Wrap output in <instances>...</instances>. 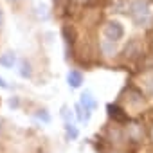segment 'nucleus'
<instances>
[{
	"label": "nucleus",
	"mask_w": 153,
	"mask_h": 153,
	"mask_svg": "<svg viewBox=\"0 0 153 153\" xmlns=\"http://www.w3.org/2000/svg\"><path fill=\"white\" fill-rule=\"evenodd\" d=\"M108 115L117 123H126L128 121V114L123 108H119L117 105H108Z\"/></svg>",
	"instance_id": "nucleus-4"
},
{
	"label": "nucleus",
	"mask_w": 153,
	"mask_h": 153,
	"mask_svg": "<svg viewBox=\"0 0 153 153\" xmlns=\"http://www.w3.org/2000/svg\"><path fill=\"white\" fill-rule=\"evenodd\" d=\"M140 54H142V45H140L139 40H131V42L124 47V58L130 59V61L137 59Z\"/></svg>",
	"instance_id": "nucleus-3"
},
{
	"label": "nucleus",
	"mask_w": 153,
	"mask_h": 153,
	"mask_svg": "<svg viewBox=\"0 0 153 153\" xmlns=\"http://www.w3.org/2000/svg\"><path fill=\"white\" fill-rule=\"evenodd\" d=\"M38 16H40L42 20H47L49 15H47V7H45V6H38Z\"/></svg>",
	"instance_id": "nucleus-16"
},
{
	"label": "nucleus",
	"mask_w": 153,
	"mask_h": 153,
	"mask_svg": "<svg viewBox=\"0 0 153 153\" xmlns=\"http://www.w3.org/2000/svg\"><path fill=\"white\" fill-rule=\"evenodd\" d=\"M9 106H15V108H16V106H18V99H16V97H11V99H9Z\"/></svg>",
	"instance_id": "nucleus-17"
},
{
	"label": "nucleus",
	"mask_w": 153,
	"mask_h": 153,
	"mask_svg": "<svg viewBox=\"0 0 153 153\" xmlns=\"http://www.w3.org/2000/svg\"><path fill=\"white\" fill-rule=\"evenodd\" d=\"M76 115H78V119L81 121V123H88L90 121V115H92V112L90 110H87V108H83L81 105H76Z\"/></svg>",
	"instance_id": "nucleus-8"
},
{
	"label": "nucleus",
	"mask_w": 153,
	"mask_h": 153,
	"mask_svg": "<svg viewBox=\"0 0 153 153\" xmlns=\"http://www.w3.org/2000/svg\"><path fill=\"white\" fill-rule=\"evenodd\" d=\"M18 74L22 76V78H31L33 76V68H31V63L27 61V59H24L22 63H20V70H18Z\"/></svg>",
	"instance_id": "nucleus-10"
},
{
	"label": "nucleus",
	"mask_w": 153,
	"mask_h": 153,
	"mask_svg": "<svg viewBox=\"0 0 153 153\" xmlns=\"http://www.w3.org/2000/svg\"><path fill=\"white\" fill-rule=\"evenodd\" d=\"M15 63H16V54L13 51H7V52H4L0 56V65L6 67V68H11Z\"/></svg>",
	"instance_id": "nucleus-7"
},
{
	"label": "nucleus",
	"mask_w": 153,
	"mask_h": 153,
	"mask_svg": "<svg viewBox=\"0 0 153 153\" xmlns=\"http://www.w3.org/2000/svg\"><path fill=\"white\" fill-rule=\"evenodd\" d=\"M4 24V13H2V9H0V25Z\"/></svg>",
	"instance_id": "nucleus-20"
},
{
	"label": "nucleus",
	"mask_w": 153,
	"mask_h": 153,
	"mask_svg": "<svg viewBox=\"0 0 153 153\" xmlns=\"http://www.w3.org/2000/svg\"><path fill=\"white\" fill-rule=\"evenodd\" d=\"M0 87H2V88H9V85L6 83V79H4V78H0Z\"/></svg>",
	"instance_id": "nucleus-19"
},
{
	"label": "nucleus",
	"mask_w": 153,
	"mask_h": 153,
	"mask_svg": "<svg viewBox=\"0 0 153 153\" xmlns=\"http://www.w3.org/2000/svg\"><path fill=\"white\" fill-rule=\"evenodd\" d=\"M61 117H63V119H65V123H70V121H68V119H70V117H72V112H70V110H68V108H67V106H63V108H61Z\"/></svg>",
	"instance_id": "nucleus-15"
},
{
	"label": "nucleus",
	"mask_w": 153,
	"mask_h": 153,
	"mask_svg": "<svg viewBox=\"0 0 153 153\" xmlns=\"http://www.w3.org/2000/svg\"><path fill=\"white\" fill-rule=\"evenodd\" d=\"M78 2H88V0H78Z\"/></svg>",
	"instance_id": "nucleus-22"
},
{
	"label": "nucleus",
	"mask_w": 153,
	"mask_h": 153,
	"mask_svg": "<svg viewBox=\"0 0 153 153\" xmlns=\"http://www.w3.org/2000/svg\"><path fill=\"white\" fill-rule=\"evenodd\" d=\"M36 117L40 121H43V123H51V115L47 114V110H38L36 112Z\"/></svg>",
	"instance_id": "nucleus-14"
},
{
	"label": "nucleus",
	"mask_w": 153,
	"mask_h": 153,
	"mask_svg": "<svg viewBox=\"0 0 153 153\" xmlns=\"http://www.w3.org/2000/svg\"><path fill=\"white\" fill-rule=\"evenodd\" d=\"M65 131H67V137L70 139V140H76L79 137V131H78V128H76L72 123H65Z\"/></svg>",
	"instance_id": "nucleus-11"
},
{
	"label": "nucleus",
	"mask_w": 153,
	"mask_h": 153,
	"mask_svg": "<svg viewBox=\"0 0 153 153\" xmlns=\"http://www.w3.org/2000/svg\"><path fill=\"white\" fill-rule=\"evenodd\" d=\"M124 36V29L119 22H108L105 25V38L106 40H112V42H117Z\"/></svg>",
	"instance_id": "nucleus-2"
},
{
	"label": "nucleus",
	"mask_w": 153,
	"mask_h": 153,
	"mask_svg": "<svg viewBox=\"0 0 153 153\" xmlns=\"http://www.w3.org/2000/svg\"><path fill=\"white\" fill-rule=\"evenodd\" d=\"M0 128H2V126H0Z\"/></svg>",
	"instance_id": "nucleus-24"
},
{
	"label": "nucleus",
	"mask_w": 153,
	"mask_h": 153,
	"mask_svg": "<svg viewBox=\"0 0 153 153\" xmlns=\"http://www.w3.org/2000/svg\"><path fill=\"white\" fill-rule=\"evenodd\" d=\"M149 137H151V140H153V128H151V131H149Z\"/></svg>",
	"instance_id": "nucleus-21"
},
{
	"label": "nucleus",
	"mask_w": 153,
	"mask_h": 153,
	"mask_svg": "<svg viewBox=\"0 0 153 153\" xmlns=\"http://www.w3.org/2000/svg\"><path fill=\"white\" fill-rule=\"evenodd\" d=\"M130 16L135 25H146L149 20V6L146 0H133L130 4Z\"/></svg>",
	"instance_id": "nucleus-1"
},
{
	"label": "nucleus",
	"mask_w": 153,
	"mask_h": 153,
	"mask_svg": "<svg viewBox=\"0 0 153 153\" xmlns=\"http://www.w3.org/2000/svg\"><path fill=\"white\" fill-rule=\"evenodd\" d=\"M148 90H149V94L153 96V78H151V79L148 81Z\"/></svg>",
	"instance_id": "nucleus-18"
},
{
	"label": "nucleus",
	"mask_w": 153,
	"mask_h": 153,
	"mask_svg": "<svg viewBox=\"0 0 153 153\" xmlns=\"http://www.w3.org/2000/svg\"><path fill=\"white\" fill-rule=\"evenodd\" d=\"M130 103H131V105H142V103H144V96H142L139 90L131 88V90H130Z\"/></svg>",
	"instance_id": "nucleus-12"
},
{
	"label": "nucleus",
	"mask_w": 153,
	"mask_h": 153,
	"mask_svg": "<svg viewBox=\"0 0 153 153\" xmlns=\"http://www.w3.org/2000/svg\"><path fill=\"white\" fill-rule=\"evenodd\" d=\"M115 42H112V40H105L103 43H101V49H103V52L106 54V56H114V52H115V45H114Z\"/></svg>",
	"instance_id": "nucleus-13"
},
{
	"label": "nucleus",
	"mask_w": 153,
	"mask_h": 153,
	"mask_svg": "<svg viewBox=\"0 0 153 153\" xmlns=\"http://www.w3.org/2000/svg\"><path fill=\"white\" fill-rule=\"evenodd\" d=\"M67 83L70 88H79L81 83H83V74L79 70H70L68 76H67Z\"/></svg>",
	"instance_id": "nucleus-5"
},
{
	"label": "nucleus",
	"mask_w": 153,
	"mask_h": 153,
	"mask_svg": "<svg viewBox=\"0 0 153 153\" xmlns=\"http://www.w3.org/2000/svg\"><path fill=\"white\" fill-rule=\"evenodd\" d=\"M79 105L83 106V108H87V110H96V106H97V103H96V99H94V96L90 94V92H83L81 94V101H79Z\"/></svg>",
	"instance_id": "nucleus-6"
},
{
	"label": "nucleus",
	"mask_w": 153,
	"mask_h": 153,
	"mask_svg": "<svg viewBox=\"0 0 153 153\" xmlns=\"http://www.w3.org/2000/svg\"><path fill=\"white\" fill-rule=\"evenodd\" d=\"M128 135H130L131 140H140L142 135H144V131H142V128H140L139 124H131L130 130H128Z\"/></svg>",
	"instance_id": "nucleus-9"
},
{
	"label": "nucleus",
	"mask_w": 153,
	"mask_h": 153,
	"mask_svg": "<svg viewBox=\"0 0 153 153\" xmlns=\"http://www.w3.org/2000/svg\"><path fill=\"white\" fill-rule=\"evenodd\" d=\"M9 2H16V0H9Z\"/></svg>",
	"instance_id": "nucleus-23"
}]
</instances>
